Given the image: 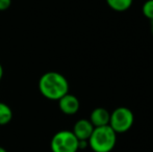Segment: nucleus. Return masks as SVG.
Instances as JSON below:
<instances>
[{"label": "nucleus", "instance_id": "f257e3e1", "mask_svg": "<svg viewBox=\"0 0 153 152\" xmlns=\"http://www.w3.org/2000/svg\"><path fill=\"white\" fill-rule=\"evenodd\" d=\"M39 91L48 100L57 101L69 93V81L62 74L55 71L44 73L39 79Z\"/></svg>", "mask_w": 153, "mask_h": 152}, {"label": "nucleus", "instance_id": "f03ea898", "mask_svg": "<svg viewBox=\"0 0 153 152\" xmlns=\"http://www.w3.org/2000/svg\"><path fill=\"white\" fill-rule=\"evenodd\" d=\"M117 143V133L109 125L95 127L88 140L89 147L94 152H111Z\"/></svg>", "mask_w": 153, "mask_h": 152}, {"label": "nucleus", "instance_id": "7ed1b4c3", "mask_svg": "<svg viewBox=\"0 0 153 152\" xmlns=\"http://www.w3.org/2000/svg\"><path fill=\"white\" fill-rule=\"evenodd\" d=\"M50 148L52 152H77L79 141L72 130H59L51 138Z\"/></svg>", "mask_w": 153, "mask_h": 152}, {"label": "nucleus", "instance_id": "20e7f679", "mask_svg": "<svg viewBox=\"0 0 153 152\" xmlns=\"http://www.w3.org/2000/svg\"><path fill=\"white\" fill-rule=\"evenodd\" d=\"M134 116L128 108H118L114 110L109 117L108 125L116 133H124L128 131L133 125Z\"/></svg>", "mask_w": 153, "mask_h": 152}, {"label": "nucleus", "instance_id": "39448f33", "mask_svg": "<svg viewBox=\"0 0 153 152\" xmlns=\"http://www.w3.org/2000/svg\"><path fill=\"white\" fill-rule=\"evenodd\" d=\"M59 101V108L61 110L62 113H64L65 115L72 116L75 115L79 110L80 108V103L79 100L76 96L72 95V94H66L61 98Z\"/></svg>", "mask_w": 153, "mask_h": 152}, {"label": "nucleus", "instance_id": "423d86ee", "mask_svg": "<svg viewBox=\"0 0 153 152\" xmlns=\"http://www.w3.org/2000/svg\"><path fill=\"white\" fill-rule=\"evenodd\" d=\"M94 128L95 127L90 122V120L80 119L74 124L72 132L78 139V141H88L91 136Z\"/></svg>", "mask_w": 153, "mask_h": 152}, {"label": "nucleus", "instance_id": "0eeeda50", "mask_svg": "<svg viewBox=\"0 0 153 152\" xmlns=\"http://www.w3.org/2000/svg\"><path fill=\"white\" fill-rule=\"evenodd\" d=\"M111 114L104 108H96L93 110L90 115V122L94 127H101V126L108 125Z\"/></svg>", "mask_w": 153, "mask_h": 152}, {"label": "nucleus", "instance_id": "6e6552de", "mask_svg": "<svg viewBox=\"0 0 153 152\" xmlns=\"http://www.w3.org/2000/svg\"><path fill=\"white\" fill-rule=\"evenodd\" d=\"M133 0H106V3L109 7L115 12H125L129 10L132 5Z\"/></svg>", "mask_w": 153, "mask_h": 152}, {"label": "nucleus", "instance_id": "1a4fd4ad", "mask_svg": "<svg viewBox=\"0 0 153 152\" xmlns=\"http://www.w3.org/2000/svg\"><path fill=\"white\" fill-rule=\"evenodd\" d=\"M13 120V110L4 102L0 101V126L7 125Z\"/></svg>", "mask_w": 153, "mask_h": 152}, {"label": "nucleus", "instance_id": "9d476101", "mask_svg": "<svg viewBox=\"0 0 153 152\" xmlns=\"http://www.w3.org/2000/svg\"><path fill=\"white\" fill-rule=\"evenodd\" d=\"M143 15L149 20H153V0H147L142 6Z\"/></svg>", "mask_w": 153, "mask_h": 152}, {"label": "nucleus", "instance_id": "9b49d317", "mask_svg": "<svg viewBox=\"0 0 153 152\" xmlns=\"http://www.w3.org/2000/svg\"><path fill=\"white\" fill-rule=\"evenodd\" d=\"M12 4V0H0V12L8 10Z\"/></svg>", "mask_w": 153, "mask_h": 152}, {"label": "nucleus", "instance_id": "f8f14e48", "mask_svg": "<svg viewBox=\"0 0 153 152\" xmlns=\"http://www.w3.org/2000/svg\"><path fill=\"white\" fill-rule=\"evenodd\" d=\"M3 73H4V71H3V67H2V65H1V64H0V81H1L2 77H3Z\"/></svg>", "mask_w": 153, "mask_h": 152}, {"label": "nucleus", "instance_id": "ddd939ff", "mask_svg": "<svg viewBox=\"0 0 153 152\" xmlns=\"http://www.w3.org/2000/svg\"><path fill=\"white\" fill-rule=\"evenodd\" d=\"M0 152H7V151H6L5 148H3V147L0 146Z\"/></svg>", "mask_w": 153, "mask_h": 152}, {"label": "nucleus", "instance_id": "4468645a", "mask_svg": "<svg viewBox=\"0 0 153 152\" xmlns=\"http://www.w3.org/2000/svg\"><path fill=\"white\" fill-rule=\"evenodd\" d=\"M151 31H152V35H153V20L151 21Z\"/></svg>", "mask_w": 153, "mask_h": 152}]
</instances>
